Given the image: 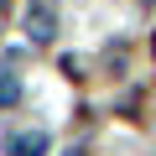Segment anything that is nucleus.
Instances as JSON below:
<instances>
[{"mask_svg":"<svg viewBox=\"0 0 156 156\" xmlns=\"http://www.w3.org/2000/svg\"><path fill=\"white\" fill-rule=\"evenodd\" d=\"M26 37H31V42H52V37H57L52 0H31V5H26Z\"/></svg>","mask_w":156,"mask_h":156,"instance_id":"f257e3e1","label":"nucleus"},{"mask_svg":"<svg viewBox=\"0 0 156 156\" xmlns=\"http://www.w3.org/2000/svg\"><path fill=\"white\" fill-rule=\"evenodd\" d=\"M47 130H16L11 140H5V156H47Z\"/></svg>","mask_w":156,"mask_h":156,"instance_id":"f03ea898","label":"nucleus"},{"mask_svg":"<svg viewBox=\"0 0 156 156\" xmlns=\"http://www.w3.org/2000/svg\"><path fill=\"white\" fill-rule=\"evenodd\" d=\"M11 104H21V78L11 68H0V109H11Z\"/></svg>","mask_w":156,"mask_h":156,"instance_id":"7ed1b4c3","label":"nucleus"}]
</instances>
